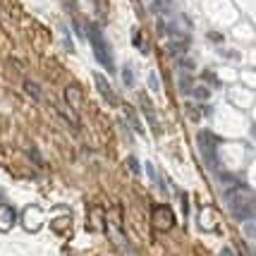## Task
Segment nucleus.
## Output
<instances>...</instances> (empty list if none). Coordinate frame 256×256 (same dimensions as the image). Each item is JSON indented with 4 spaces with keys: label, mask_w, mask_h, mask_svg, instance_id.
I'll return each instance as SVG.
<instances>
[{
    "label": "nucleus",
    "mask_w": 256,
    "mask_h": 256,
    "mask_svg": "<svg viewBox=\"0 0 256 256\" xmlns=\"http://www.w3.org/2000/svg\"><path fill=\"white\" fill-rule=\"evenodd\" d=\"M225 206L237 223H246L254 218V192L246 184H234L232 190L225 192Z\"/></svg>",
    "instance_id": "nucleus-1"
},
{
    "label": "nucleus",
    "mask_w": 256,
    "mask_h": 256,
    "mask_svg": "<svg viewBox=\"0 0 256 256\" xmlns=\"http://www.w3.org/2000/svg\"><path fill=\"white\" fill-rule=\"evenodd\" d=\"M84 36L89 38V44H91V48H94V56H96V60H98V62L106 67L108 72H115V58H112V50H110V46H108V41H106L103 32H100L96 24H86V32H84Z\"/></svg>",
    "instance_id": "nucleus-2"
},
{
    "label": "nucleus",
    "mask_w": 256,
    "mask_h": 256,
    "mask_svg": "<svg viewBox=\"0 0 256 256\" xmlns=\"http://www.w3.org/2000/svg\"><path fill=\"white\" fill-rule=\"evenodd\" d=\"M218 144H220V139L213 132H208V130L199 132V136H196V146H199L201 158H204L208 170H218V163H220L218 160Z\"/></svg>",
    "instance_id": "nucleus-3"
},
{
    "label": "nucleus",
    "mask_w": 256,
    "mask_h": 256,
    "mask_svg": "<svg viewBox=\"0 0 256 256\" xmlns=\"http://www.w3.org/2000/svg\"><path fill=\"white\" fill-rule=\"evenodd\" d=\"M151 220H154V225H156L158 230H170L175 225V216H172L168 204H158V206H154V211H151Z\"/></svg>",
    "instance_id": "nucleus-4"
},
{
    "label": "nucleus",
    "mask_w": 256,
    "mask_h": 256,
    "mask_svg": "<svg viewBox=\"0 0 256 256\" xmlns=\"http://www.w3.org/2000/svg\"><path fill=\"white\" fill-rule=\"evenodd\" d=\"M94 82H96V89H98V94L106 98V103H108L110 108H118V106H120V98H118V94L112 91L110 82L103 77V74H98V72L94 74Z\"/></svg>",
    "instance_id": "nucleus-5"
},
{
    "label": "nucleus",
    "mask_w": 256,
    "mask_h": 256,
    "mask_svg": "<svg viewBox=\"0 0 256 256\" xmlns=\"http://www.w3.org/2000/svg\"><path fill=\"white\" fill-rule=\"evenodd\" d=\"M14 223H17V211L12 208L10 204L0 201V232H10Z\"/></svg>",
    "instance_id": "nucleus-6"
},
{
    "label": "nucleus",
    "mask_w": 256,
    "mask_h": 256,
    "mask_svg": "<svg viewBox=\"0 0 256 256\" xmlns=\"http://www.w3.org/2000/svg\"><path fill=\"white\" fill-rule=\"evenodd\" d=\"M139 103H142V110H144L146 120H148V124H151L154 134H156V136H160V122H158V115H156V110H154V106H151V100L142 94V96H139Z\"/></svg>",
    "instance_id": "nucleus-7"
},
{
    "label": "nucleus",
    "mask_w": 256,
    "mask_h": 256,
    "mask_svg": "<svg viewBox=\"0 0 256 256\" xmlns=\"http://www.w3.org/2000/svg\"><path fill=\"white\" fill-rule=\"evenodd\" d=\"M24 218H32V223H24L26 230L36 232V230L41 228V208H38V206H29V208L24 211Z\"/></svg>",
    "instance_id": "nucleus-8"
},
{
    "label": "nucleus",
    "mask_w": 256,
    "mask_h": 256,
    "mask_svg": "<svg viewBox=\"0 0 256 256\" xmlns=\"http://www.w3.org/2000/svg\"><path fill=\"white\" fill-rule=\"evenodd\" d=\"M142 2H144L146 12H151V14L168 12V10H170V5H172V0H142Z\"/></svg>",
    "instance_id": "nucleus-9"
},
{
    "label": "nucleus",
    "mask_w": 256,
    "mask_h": 256,
    "mask_svg": "<svg viewBox=\"0 0 256 256\" xmlns=\"http://www.w3.org/2000/svg\"><path fill=\"white\" fill-rule=\"evenodd\" d=\"M124 118H127V122H130V127H132L134 132H144V127H142V122H139V118H136V112H134V108L130 106V103H124Z\"/></svg>",
    "instance_id": "nucleus-10"
},
{
    "label": "nucleus",
    "mask_w": 256,
    "mask_h": 256,
    "mask_svg": "<svg viewBox=\"0 0 256 256\" xmlns=\"http://www.w3.org/2000/svg\"><path fill=\"white\" fill-rule=\"evenodd\" d=\"M65 100L74 108V110H77L79 103H82V91H79V86H74V84H72V86H67L65 89Z\"/></svg>",
    "instance_id": "nucleus-11"
},
{
    "label": "nucleus",
    "mask_w": 256,
    "mask_h": 256,
    "mask_svg": "<svg viewBox=\"0 0 256 256\" xmlns=\"http://www.w3.org/2000/svg\"><path fill=\"white\" fill-rule=\"evenodd\" d=\"M24 91H26V94H32L34 100H41V96H44L41 89H38V84H36V82H29V79L24 82Z\"/></svg>",
    "instance_id": "nucleus-12"
},
{
    "label": "nucleus",
    "mask_w": 256,
    "mask_h": 256,
    "mask_svg": "<svg viewBox=\"0 0 256 256\" xmlns=\"http://www.w3.org/2000/svg\"><path fill=\"white\" fill-rule=\"evenodd\" d=\"M192 94H194V98H199V100H206L208 98V96H211V91L206 89V86H204V84H201V86H192Z\"/></svg>",
    "instance_id": "nucleus-13"
},
{
    "label": "nucleus",
    "mask_w": 256,
    "mask_h": 256,
    "mask_svg": "<svg viewBox=\"0 0 256 256\" xmlns=\"http://www.w3.org/2000/svg\"><path fill=\"white\" fill-rule=\"evenodd\" d=\"M134 46H136V50L139 53H148V46H146V38H142V34L139 32H134Z\"/></svg>",
    "instance_id": "nucleus-14"
},
{
    "label": "nucleus",
    "mask_w": 256,
    "mask_h": 256,
    "mask_svg": "<svg viewBox=\"0 0 256 256\" xmlns=\"http://www.w3.org/2000/svg\"><path fill=\"white\" fill-rule=\"evenodd\" d=\"M100 216H103V211H100V208H94V220H98ZM91 230H96V232H103V230H106V223H94V225H91Z\"/></svg>",
    "instance_id": "nucleus-15"
},
{
    "label": "nucleus",
    "mask_w": 256,
    "mask_h": 256,
    "mask_svg": "<svg viewBox=\"0 0 256 256\" xmlns=\"http://www.w3.org/2000/svg\"><path fill=\"white\" fill-rule=\"evenodd\" d=\"M122 82H124V86H132V84H134V74H132V70H130V67H124Z\"/></svg>",
    "instance_id": "nucleus-16"
},
{
    "label": "nucleus",
    "mask_w": 256,
    "mask_h": 256,
    "mask_svg": "<svg viewBox=\"0 0 256 256\" xmlns=\"http://www.w3.org/2000/svg\"><path fill=\"white\" fill-rule=\"evenodd\" d=\"M127 166H130V170H132V172H139V160H136L134 156L127 158Z\"/></svg>",
    "instance_id": "nucleus-17"
},
{
    "label": "nucleus",
    "mask_w": 256,
    "mask_h": 256,
    "mask_svg": "<svg viewBox=\"0 0 256 256\" xmlns=\"http://www.w3.org/2000/svg\"><path fill=\"white\" fill-rule=\"evenodd\" d=\"M148 84H151V89H154V91H158V89H160V86H158V79H156V74H151V77H148Z\"/></svg>",
    "instance_id": "nucleus-18"
},
{
    "label": "nucleus",
    "mask_w": 256,
    "mask_h": 256,
    "mask_svg": "<svg viewBox=\"0 0 256 256\" xmlns=\"http://www.w3.org/2000/svg\"><path fill=\"white\" fill-rule=\"evenodd\" d=\"M0 201H2V192H0Z\"/></svg>",
    "instance_id": "nucleus-19"
}]
</instances>
